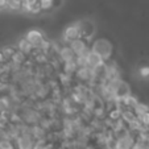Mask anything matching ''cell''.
Segmentation results:
<instances>
[{
  "label": "cell",
  "instance_id": "1",
  "mask_svg": "<svg viewBox=\"0 0 149 149\" xmlns=\"http://www.w3.org/2000/svg\"><path fill=\"white\" fill-rule=\"evenodd\" d=\"M90 50L95 52L96 54L102 57L104 62H107L110 59L111 54H112V45H111V42L106 38H98L93 42V45H91Z\"/></svg>",
  "mask_w": 149,
  "mask_h": 149
},
{
  "label": "cell",
  "instance_id": "2",
  "mask_svg": "<svg viewBox=\"0 0 149 149\" xmlns=\"http://www.w3.org/2000/svg\"><path fill=\"white\" fill-rule=\"evenodd\" d=\"M81 37V28H79V21L78 23L70 24L65 28L63 31V36H62V41L68 42V45L74 40H78Z\"/></svg>",
  "mask_w": 149,
  "mask_h": 149
},
{
  "label": "cell",
  "instance_id": "3",
  "mask_svg": "<svg viewBox=\"0 0 149 149\" xmlns=\"http://www.w3.org/2000/svg\"><path fill=\"white\" fill-rule=\"evenodd\" d=\"M79 28H81V37L79 38L84 40L88 44V41L95 34V25H94V23L90 21V20H82V21H79Z\"/></svg>",
  "mask_w": 149,
  "mask_h": 149
},
{
  "label": "cell",
  "instance_id": "4",
  "mask_svg": "<svg viewBox=\"0 0 149 149\" xmlns=\"http://www.w3.org/2000/svg\"><path fill=\"white\" fill-rule=\"evenodd\" d=\"M133 144H135V137L128 131L118 135L116 137V149H131Z\"/></svg>",
  "mask_w": 149,
  "mask_h": 149
},
{
  "label": "cell",
  "instance_id": "5",
  "mask_svg": "<svg viewBox=\"0 0 149 149\" xmlns=\"http://www.w3.org/2000/svg\"><path fill=\"white\" fill-rule=\"evenodd\" d=\"M86 59H87V68L90 69H98V68H102V66L106 63V62L102 59V57L99 54H96L95 52L90 50L88 49L87 52V56H86Z\"/></svg>",
  "mask_w": 149,
  "mask_h": 149
},
{
  "label": "cell",
  "instance_id": "6",
  "mask_svg": "<svg viewBox=\"0 0 149 149\" xmlns=\"http://www.w3.org/2000/svg\"><path fill=\"white\" fill-rule=\"evenodd\" d=\"M25 40L33 48H38V45L41 44L42 40H44V34L40 31H37V29H31V31H28V33H26Z\"/></svg>",
  "mask_w": 149,
  "mask_h": 149
},
{
  "label": "cell",
  "instance_id": "7",
  "mask_svg": "<svg viewBox=\"0 0 149 149\" xmlns=\"http://www.w3.org/2000/svg\"><path fill=\"white\" fill-rule=\"evenodd\" d=\"M16 145L19 149H33L34 140L31 136V133H25V135H20L16 139Z\"/></svg>",
  "mask_w": 149,
  "mask_h": 149
},
{
  "label": "cell",
  "instance_id": "8",
  "mask_svg": "<svg viewBox=\"0 0 149 149\" xmlns=\"http://www.w3.org/2000/svg\"><path fill=\"white\" fill-rule=\"evenodd\" d=\"M69 46H70V49L74 52L75 57L79 56V54H83L84 52L88 50V44L84 41V40H82V38H78V40L71 41L70 44H69Z\"/></svg>",
  "mask_w": 149,
  "mask_h": 149
},
{
  "label": "cell",
  "instance_id": "9",
  "mask_svg": "<svg viewBox=\"0 0 149 149\" xmlns=\"http://www.w3.org/2000/svg\"><path fill=\"white\" fill-rule=\"evenodd\" d=\"M58 58L61 59L62 63H65V62H69V61H74L75 59V54H74V52L71 50L69 45H63L61 46V49L58 52Z\"/></svg>",
  "mask_w": 149,
  "mask_h": 149
},
{
  "label": "cell",
  "instance_id": "10",
  "mask_svg": "<svg viewBox=\"0 0 149 149\" xmlns=\"http://www.w3.org/2000/svg\"><path fill=\"white\" fill-rule=\"evenodd\" d=\"M16 49L19 52H21L23 54H25L26 57H29L31 56V53H32V50H33V46L29 44L28 41H26L25 38H20L19 41H17V45H16Z\"/></svg>",
  "mask_w": 149,
  "mask_h": 149
},
{
  "label": "cell",
  "instance_id": "11",
  "mask_svg": "<svg viewBox=\"0 0 149 149\" xmlns=\"http://www.w3.org/2000/svg\"><path fill=\"white\" fill-rule=\"evenodd\" d=\"M120 102L127 110H135V107L139 104V99L136 98L135 95H131V94L130 95H127V96H124V98H121Z\"/></svg>",
  "mask_w": 149,
  "mask_h": 149
},
{
  "label": "cell",
  "instance_id": "12",
  "mask_svg": "<svg viewBox=\"0 0 149 149\" xmlns=\"http://www.w3.org/2000/svg\"><path fill=\"white\" fill-rule=\"evenodd\" d=\"M17 52L16 46H12V45H8V46H4L3 49H1V54H3L4 57V62H9L11 61V58L13 57V54Z\"/></svg>",
  "mask_w": 149,
  "mask_h": 149
},
{
  "label": "cell",
  "instance_id": "13",
  "mask_svg": "<svg viewBox=\"0 0 149 149\" xmlns=\"http://www.w3.org/2000/svg\"><path fill=\"white\" fill-rule=\"evenodd\" d=\"M133 112H135L136 118H137L139 115H143V113H145V112H149V106L145 103H140V102H139V104L135 107Z\"/></svg>",
  "mask_w": 149,
  "mask_h": 149
},
{
  "label": "cell",
  "instance_id": "14",
  "mask_svg": "<svg viewBox=\"0 0 149 149\" xmlns=\"http://www.w3.org/2000/svg\"><path fill=\"white\" fill-rule=\"evenodd\" d=\"M137 120L140 121L145 128H149V112H145V113H143V115H139Z\"/></svg>",
  "mask_w": 149,
  "mask_h": 149
},
{
  "label": "cell",
  "instance_id": "15",
  "mask_svg": "<svg viewBox=\"0 0 149 149\" xmlns=\"http://www.w3.org/2000/svg\"><path fill=\"white\" fill-rule=\"evenodd\" d=\"M38 1L41 11H48V9L53 8V1H50V0H38Z\"/></svg>",
  "mask_w": 149,
  "mask_h": 149
},
{
  "label": "cell",
  "instance_id": "16",
  "mask_svg": "<svg viewBox=\"0 0 149 149\" xmlns=\"http://www.w3.org/2000/svg\"><path fill=\"white\" fill-rule=\"evenodd\" d=\"M139 74H140L141 78H149V65H144L139 69Z\"/></svg>",
  "mask_w": 149,
  "mask_h": 149
},
{
  "label": "cell",
  "instance_id": "17",
  "mask_svg": "<svg viewBox=\"0 0 149 149\" xmlns=\"http://www.w3.org/2000/svg\"><path fill=\"white\" fill-rule=\"evenodd\" d=\"M0 149H15L13 143L9 140H0Z\"/></svg>",
  "mask_w": 149,
  "mask_h": 149
},
{
  "label": "cell",
  "instance_id": "18",
  "mask_svg": "<svg viewBox=\"0 0 149 149\" xmlns=\"http://www.w3.org/2000/svg\"><path fill=\"white\" fill-rule=\"evenodd\" d=\"M145 145L146 144H140V143H135L132 145V148L131 149H145Z\"/></svg>",
  "mask_w": 149,
  "mask_h": 149
},
{
  "label": "cell",
  "instance_id": "19",
  "mask_svg": "<svg viewBox=\"0 0 149 149\" xmlns=\"http://www.w3.org/2000/svg\"><path fill=\"white\" fill-rule=\"evenodd\" d=\"M7 4H8V0H0V9L7 8Z\"/></svg>",
  "mask_w": 149,
  "mask_h": 149
},
{
  "label": "cell",
  "instance_id": "20",
  "mask_svg": "<svg viewBox=\"0 0 149 149\" xmlns=\"http://www.w3.org/2000/svg\"><path fill=\"white\" fill-rule=\"evenodd\" d=\"M3 62H4V57L1 54V50H0V63H3Z\"/></svg>",
  "mask_w": 149,
  "mask_h": 149
},
{
  "label": "cell",
  "instance_id": "21",
  "mask_svg": "<svg viewBox=\"0 0 149 149\" xmlns=\"http://www.w3.org/2000/svg\"><path fill=\"white\" fill-rule=\"evenodd\" d=\"M50 1H53V0H50Z\"/></svg>",
  "mask_w": 149,
  "mask_h": 149
},
{
  "label": "cell",
  "instance_id": "22",
  "mask_svg": "<svg viewBox=\"0 0 149 149\" xmlns=\"http://www.w3.org/2000/svg\"><path fill=\"white\" fill-rule=\"evenodd\" d=\"M0 50H1V49H0Z\"/></svg>",
  "mask_w": 149,
  "mask_h": 149
}]
</instances>
